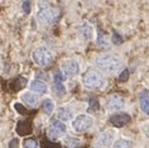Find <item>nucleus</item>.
Here are the masks:
<instances>
[{
  "label": "nucleus",
  "instance_id": "nucleus-1",
  "mask_svg": "<svg viewBox=\"0 0 149 148\" xmlns=\"http://www.w3.org/2000/svg\"><path fill=\"white\" fill-rule=\"evenodd\" d=\"M95 65L101 71L111 73L116 72L123 67V61L120 57L114 56V54H100L95 58Z\"/></svg>",
  "mask_w": 149,
  "mask_h": 148
},
{
  "label": "nucleus",
  "instance_id": "nucleus-2",
  "mask_svg": "<svg viewBox=\"0 0 149 148\" xmlns=\"http://www.w3.org/2000/svg\"><path fill=\"white\" fill-rule=\"evenodd\" d=\"M82 82L87 89H100L104 86L105 81H104L102 76L99 72L94 71V70H88L87 72H85L82 77Z\"/></svg>",
  "mask_w": 149,
  "mask_h": 148
},
{
  "label": "nucleus",
  "instance_id": "nucleus-3",
  "mask_svg": "<svg viewBox=\"0 0 149 148\" xmlns=\"http://www.w3.org/2000/svg\"><path fill=\"white\" fill-rule=\"evenodd\" d=\"M32 57H33V61H34L38 66H40V67H44V66L49 65L52 62V60H53L52 53L46 47H38L37 50H34L33 51Z\"/></svg>",
  "mask_w": 149,
  "mask_h": 148
},
{
  "label": "nucleus",
  "instance_id": "nucleus-4",
  "mask_svg": "<svg viewBox=\"0 0 149 148\" xmlns=\"http://www.w3.org/2000/svg\"><path fill=\"white\" fill-rule=\"evenodd\" d=\"M92 125V118L86 114H80L73 119L72 121V128L77 133H84L87 129H90Z\"/></svg>",
  "mask_w": 149,
  "mask_h": 148
},
{
  "label": "nucleus",
  "instance_id": "nucleus-5",
  "mask_svg": "<svg viewBox=\"0 0 149 148\" xmlns=\"http://www.w3.org/2000/svg\"><path fill=\"white\" fill-rule=\"evenodd\" d=\"M37 17H38V19L42 22V23L51 24V23H53V22L57 19L58 12H57V10H54V9H49V8L40 9L38 12V15H37Z\"/></svg>",
  "mask_w": 149,
  "mask_h": 148
},
{
  "label": "nucleus",
  "instance_id": "nucleus-6",
  "mask_svg": "<svg viewBox=\"0 0 149 148\" xmlns=\"http://www.w3.org/2000/svg\"><path fill=\"white\" fill-rule=\"evenodd\" d=\"M124 105H125L124 99L119 95H110L109 98L106 99V108L109 110H113V112L123 109Z\"/></svg>",
  "mask_w": 149,
  "mask_h": 148
},
{
  "label": "nucleus",
  "instance_id": "nucleus-7",
  "mask_svg": "<svg viewBox=\"0 0 149 148\" xmlns=\"http://www.w3.org/2000/svg\"><path fill=\"white\" fill-rule=\"evenodd\" d=\"M62 71L65 72V75L70 76V77H73L76 76L80 71V67H79V64L77 61L74 60H67L62 64Z\"/></svg>",
  "mask_w": 149,
  "mask_h": 148
},
{
  "label": "nucleus",
  "instance_id": "nucleus-8",
  "mask_svg": "<svg viewBox=\"0 0 149 148\" xmlns=\"http://www.w3.org/2000/svg\"><path fill=\"white\" fill-rule=\"evenodd\" d=\"M114 139H115L114 132L113 131H105V132H102L101 134H100L97 144H99V146H101V147L106 148V147H110L111 144H113Z\"/></svg>",
  "mask_w": 149,
  "mask_h": 148
},
{
  "label": "nucleus",
  "instance_id": "nucleus-9",
  "mask_svg": "<svg viewBox=\"0 0 149 148\" xmlns=\"http://www.w3.org/2000/svg\"><path fill=\"white\" fill-rule=\"evenodd\" d=\"M130 121V117L128 115V114H115V115H113L110 118V123L114 125V127L116 128H121L124 127V125H126Z\"/></svg>",
  "mask_w": 149,
  "mask_h": 148
},
{
  "label": "nucleus",
  "instance_id": "nucleus-10",
  "mask_svg": "<svg viewBox=\"0 0 149 148\" xmlns=\"http://www.w3.org/2000/svg\"><path fill=\"white\" fill-rule=\"evenodd\" d=\"M17 133L19 135H28L32 133V123L29 120H20L18 121L17 128H15Z\"/></svg>",
  "mask_w": 149,
  "mask_h": 148
},
{
  "label": "nucleus",
  "instance_id": "nucleus-11",
  "mask_svg": "<svg viewBox=\"0 0 149 148\" xmlns=\"http://www.w3.org/2000/svg\"><path fill=\"white\" fill-rule=\"evenodd\" d=\"M139 104H140V109L149 115V95L147 91H141L139 94Z\"/></svg>",
  "mask_w": 149,
  "mask_h": 148
},
{
  "label": "nucleus",
  "instance_id": "nucleus-12",
  "mask_svg": "<svg viewBox=\"0 0 149 148\" xmlns=\"http://www.w3.org/2000/svg\"><path fill=\"white\" fill-rule=\"evenodd\" d=\"M31 90L38 92V94H44V92H47V85L40 80H34L31 82Z\"/></svg>",
  "mask_w": 149,
  "mask_h": 148
},
{
  "label": "nucleus",
  "instance_id": "nucleus-13",
  "mask_svg": "<svg viewBox=\"0 0 149 148\" xmlns=\"http://www.w3.org/2000/svg\"><path fill=\"white\" fill-rule=\"evenodd\" d=\"M25 85H27V80H25L24 77H18V79L10 81L9 87H10V90L12 91L15 92V91H19L20 89H23Z\"/></svg>",
  "mask_w": 149,
  "mask_h": 148
},
{
  "label": "nucleus",
  "instance_id": "nucleus-14",
  "mask_svg": "<svg viewBox=\"0 0 149 148\" xmlns=\"http://www.w3.org/2000/svg\"><path fill=\"white\" fill-rule=\"evenodd\" d=\"M22 100L25 101L28 105H31V106H37L38 105V98L34 95V94H32V92H25V94L22 95Z\"/></svg>",
  "mask_w": 149,
  "mask_h": 148
},
{
  "label": "nucleus",
  "instance_id": "nucleus-15",
  "mask_svg": "<svg viewBox=\"0 0 149 148\" xmlns=\"http://www.w3.org/2000/svg\"><path fill=\"white\" fill-rule=\"evenodd\" d=\"M57 117L62 121H67L72 118V112H71V109H68V108H59L57 112Z\"/></svg>",
  "mask_w": 149,
  "mask_h": 148
},
{
  "label": "nucleus",
  "instance_id": "nucleus-16",
  "mask_svg": "<svg viewBox=\"0 0 149 148\" xmlns=\"http://www.w3.org/2000/svg\"><path fill=\"white\" fill-rule=\"evenodd\" d=\"M81 34H82V37L85 39H90L91 37H92V28H91V25L88 24V23H84L82 25H81Z\"/></svg>",
  "mask_w": 149,
  "mask_h": 148
},
{
  "label": "nucleus",
  "instance_id": "nucleus-17",
  "mask_svg": "<svg viewBox=\"0 0 149 148\" xmlns=\"http://www.w3.org/2000/svg\"><path fill=\"white\" fill-rule=\"evenodd\" d=\"M53 109H54L53 101H52L51 99H44L43 100V110H44V113H46L47 115H51L52 112H53Z\"/></svg>",
  "mask_w": 149,
  "mask_h": 148
},
{
  "label": "nucleus",
  "instance_id": "nucleus-18",
  "mask_svg": "<svg viewBox=\"0 0 149 148\" xmlns=\"http://www.w3.org/2000/svg\"><path fill=\"white\" fill-rule=\"evenodd\" d=\"M113 148H132V143L126 139H119L114 143Z\"/></svg>",
  "mask_w": 149,
  "mask_h": 148
},
{
  "label": "nucleus",
  "instance_id": "nucleus-19",
  "mask_svg": "<svg viewBox=\"0 0 149 148\" xmlns=\"http://www.w3.org/2000/svg\"><path fill=\"white\" fill-rule=\"evenodd\" d=\"M52 127H53L56 131H58L61 134L66 132V125L63 124L62 121H59V120H53V123H52Z\"/></svg>",
  "mask_w": 149,
  "mask_h": 148
},
{
  "label": "nucleus",
  "instance_id": "nucleus-20",
  "mask_svg": "<svg viewBox=\"0 0 149 148\" xmlns=\"http://www.w3.org/2000/svg\"><path fill=\"white\" fill-rule=\"evenodd\" d=\"M23 147H24V148H37V147H38V143H37L36 139L28 138V139H24Z\"/></svg>",
  "mask_w": 149,
  "mask_h": 148
},
{
  "label": "nucleus",
  "instance_id": "nucleus-21",
  "mask_svg": "<svg viewBox=\"0 0 149 148\" xmlns=\"http://www.w3.org/2000/svg\"><path fill=\"white\" fill-rule=\"evenodd\" d=\"M129 76H130V72L128 68L123 70V72L120 73V76H119V81H121V82H125V81L129 80Z\"/></svg>",
  "mask_w": 149,
  "mask_h": 148
},
{
  "label": "nucleus",
  "instance_id": "nucleus-22",
  "mask_svg": "<svg viewBox=\"0 0 149 148\" xmlns=\"http://www.w3.org/2000/svg\"><path fill=\"white\" fill-rule=\"evenodd\" d=\"M53 89H54V91L57 92V94H63V92L66 91L63 84H58V82H53Z\"/></svg>",
  "mask_w": 149,
  "mask_h": 148
},
{
  "label": "nucleus",
  "instance_id": "nucleus-23",
  "mask_svg": "<svg viewBox=\"0 0 149 148\" xmlns=\"http://www.w3.org/2000/svg\"><path fill=\"white\" fill-rule=\"evenodd\" d=\"M63 80H65V77H63L62 72L57 70V71L54 72V82H58V84H63Z\"/></svg>",
  "mask_w": 149,
  "mask_h": 148
},
{
  "label": "nucleus",
  "instance_id": "nucleus-24",
  "mask_svg": "<svg viewBox=\"0 0 149 148\" xmlns=\"http://www.w3.org/2000/svg\"><path fill=\"white\" fill-rule=\"evenodd\" d=\"M48 135L51 137V138H58L59 135H61V133H59L58 131H56V129L53 128V127H51L49 129H48Z\"/></svg>",
  "mask_w": 149,
  "mask_h": 148
},
{
  "label": "nucleus",
  "instance_id": "nucleus-25",
  "mask_svg": "<svg viewBox=\"0 0 149 148\" xmlns=\"http://www.w3.org/2000/svg\"><path fill=\"white\" fill-rule=\"evenodd\" d=\"M14 108L18 110V113L19 114H28V110L25 109L22 104H19V103H15V104H14Z\"/></svg>",
  "mask_w": 149,
  "mask_h": 148
},
{
  "label": "nucleus",
  "instance_id": "nucleus-26",
  "mask_svg": "<svg viewBox=\"0 0 149 148\" xmlns=\"http://www.w3.org/2000/svg\"><path fill=\"white\" fill-rule=\"evenodd\" d=\"M67 142H68V144L71 147H76L80 144V140L76 139V138H67Z\"/></svg>",
  "mask_w": 149,
  "mask_h": 148
},
{
  "label": "nucleus",
  "instance_id": "nucleus-27",
  "mask_svg": "<svg viewBox=\"0 0 149 148\" xmlns=\"http://www.w3.org/2000/svg\"><path fill=\"white\" fill-rule=\"evenodd\" d=\"M113 42H114L115 44H121L123 38L118 34V33H114V34H113Z\"/></svg>",
  "mask_w": 149,
  "mask_h": 148
},
{
  "label": "nucleus",
  "instance_id": "nucleus-28",
  "mask_svg": "<svg viewBox=\"0 0 149 148\" xmlns=\"http://www.w3.org/2000/svg\"><path fill=\"white\" fill-rule=\"evenodd\" d=\"M9 148H19V142H18L17 138H13L9 142Z\"/></svg>",
  "mask_w": 149,
  "mask_h": 148
},
{
  "label": "nucleus",
  "instance_id": "nucleus-29",
  "mask_svg": "<svg viewBox=\"0 0 149 148\" xmlns=\"http://www.w3.org/2000/svg\"><path fill=\"white\" fill-rule=\"evenodd\" d=\"M22 8H23L24 13H29V12H31V3H29V1H24L23 4H22Z\"/></svg>",
  "mask_w": 149,
  "mask_h": 148
},
{
  "label": "nucleus",
  "instance_id": "nucleus-30",
  "mask_svg": "<svg viewBox=\"0 0 149 148\" xmlns=\"http://www.w3.org/2000/svg\"><path fill=\"white\" fill-rule=\"evenodd\" d=\"M90 104H91L92 108L99 109V103H97V100H91V101H90Z\"/></svg>",
  "mask_w": 149,
  "mask_h": 148
},
{
  "label": "nucleus",
  "instance_id": "nucleus-31",
  "mask_svg": "<svg viewBox=\"0 0 149 148\" xmlns=\"http://www.w3.org/2000/svg\"><path fill=\"white\" fill-rule=\"evenodd\" d=\"M147 129H148V134H149V125H147Z\"/></svg>",
  "mask_w": 149,
  "mask_h": 148
}]
</instances>
